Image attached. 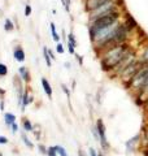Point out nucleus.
I'll use <instances>...</instances> for the list:
<instances>
[{
	"instance_id": "obj_1",
	"label": "nucleus",
	"mask_w": 148,
	"mask_h": 156,
	"mask_svg": "<svg viewBox=\"0 0 148 156\" xmlns=\"http://www.w3.org/2000/svg\"><path fill=\"white\" fill-rule=\"evenodd\" d=\"M129 52H130V48H129V46L126 44V42L122 43V44L115 46L112 48L104 50V54L100 59V64H101L103 70L108 72V70L115 69L116 66L125 59V56Z\"/></svg>"
},
{
	"instance_id": "obj_2",
	"label": "nucleus",
	"mask_w": 148,
	"mask_h": 156,
	"mask_svg": "<svg viewBox=\"0 0 148 156\" xmlns=\"http://www.w3.org/2000/svg\"><path fill=\"white\" fill-rule=\"evenodd\" d=\"M120 16H121L120 11H115V12H112V13L105 14L103 17L90 22V35L95 34L96 31L101 30V29L106 27V26H109V25H112V23L117 22V21H120Z\"/></svg>"
},
{
	"instance_id": "obj_3",
	"label": "nucleus",
	"mask_w": 148,
	"mask_h": 156,
	"mask_svg": "<svg viewBox=\"0 0 148 156\" xmlns=\"http://www.w3.org/2000/svg\"><path fill=\"white\" fill-rule=\"evenodd\" d=\"M115 11H118V4H117V1H116V0L106 1V3L101 4L100 7L95 8L94 11L88 12L90 22H92V21H95V20H98V18L103 17V16H105V14L112 13V12H115Z\"/></svg>"
},
{
	"instance_id": "obj_4",
	"label": "nucleus",
	"mask_w": 148,
	"mask_h": 156,
	"mask_svg": "<svg viewBox=\"0 0 148 156\" xmlns=\"http://www.w3.org/2000/svg\"><path fill=\"white\" fill-rule=\"evenodd\" d=\"M96 131H98V134H99V141H100L103 148L108 150L109 145H108L106 135H105V125H104V122H103V120L101 119H99L98 121H96Z\"/></svg>"
},
{
	"instance_id": "obj_5",
	"label": "nucleus",
	"mask_w": 148,
	"mask_h": 156,
	"mask_svg": "<svg viewBox=\"0 0 148 156\" xmlns=\"http://www.w3.org/2000/svg\"><path fill=\"white\" fill-rule=\"evenodd\" d=\"M106 1H110V0H84V8L87 12H91Z\"/></svg>"
},
{
	"instance_id": "obj_6",
	"label": "nucleus",
	"mask_w": 148,
	"mask_h": 156,
	"mask_svg": "<svg viewBox=\"0 0 148 156\" xmlns=\"http://www.w3.org/2000/svg\"><path fill=\"white\" fill-rule=\"evenodd\" d=\"M13 56L14 59L17 60V61L22 62L23 60H25V51H23L22 48H21L20 46H17L16 48H14V52H13Z\"/></svg>"
},
{
	"instance_id": "obj_7",
	"label": "nucleus",
	"mask_w": 148,
	"mask_h": 156,
	"mask_svg": "<svg viewBox=\"0 0 148 156\" xmlns=\"http://www.w3.org/2000/svg\"><path fill=\"white\" fill-rule=\"evenodd\" d=\"M42 86H43V88H44V92L48 95V98H52V87H51V85H50V82H48L46 78H42Z\"/></svg>"
},
{
	"instance_id": "obj_8",
	"label": "nucleus",
	"mask_w": 148,
	"mask_h": 156,
	"mask_svg": "<svg viewBox=\"0 0 148 156\" xmlns=\"http://www.w3.org/2000/svg\"><path fill=\"white\" fill-rule=\"evenodd\" d=\"M20 77L25 82H29V81H30V73H29L26 66H21L20 68Z\"/></svg>"
},
{
	"instance_id": "obj_9",
	"label": "nucleus",
	"mask_w": 148,
	"mask_h": 156,
	"mask_svg": "<svg viewBox=\"0 0 148 156\" xmlns=\"http://www.w3.org/2000/svg\"><path fill=\"white\" fill-rule=\"evenodd\" d=\"M21 103H22V111H25L26 105L29 104V103H31V98L29 96V92L27 91H25L22 95V99H21Z\"/></svg>"
},
{
	"instance_id": "obj_10",
	"label": "nucleus",
	"mask_w": 148,
	"mask_h": 156,
	"mask_svg": "<svg viewBox=\"0 0 148 156\" xmlns=\"http://www.w3.org/2000/svg\"><path fill=\"white\" fill-rule=\"evenodd\" d=\"M138 139H139V135L134 137V138L130 139V141L126 143V148H127V151H134V145L138 142Z\"/></svg>"
},
{
	"instance_id": "obj_11",
	"label": "nucleus",
	"mask_w": 148,
	"mask_h": 156,
	"mask_svg": "<svg viewBox=\"0 0 148 156\" xmlns=\"http://www.w3.org/2000/svg\"><path fill=\"white\" fill-rule=\"evenodd\" d=\"M43 55H44V60H46V64L48 65V68H51V65H52V59H51V56H50V52H48V50L46 48H43Z\"/></svg>"
},
{
	"instance_id": "obj_12",
	"label": "nucleus",
	"mask_w": 148,
	"mask_h": 156,
	"mask_svg": "<svg viewBox=\"0 0 148 156\" xmlns=\"http://www.w3.org/2000/svg\"><path fill=\"white\" fill-rule=\"evenodd\" d=\"M4 119H5V124L7 125H12L16 122V116L12 113H5V116H4Z\"/></svg>"
},
{
	"instance_id": "obj_13",
	"label": "nucleus",
	"mask_w": 148,
	"mask_h": 156,
	"mask_svg": "<svg viewBox=\"0 0 148 156\" xmlns=\"http://www.w3.org/2000/svg\"><path fill=\"white\" fill-rule=\"evenodd\" d=\"M51 33H52V38H53V40L59 43V40H60V35L57 34V31H56V26H55V23H51Z\"/></svg>"
},
{
	"instance_id": "obj_14",
	"label": "nucleus",
	"mask_w": 148,
	"mask_h": 156,
	"mask_svg": "<svg viewBox=\"0 0 148 156\" xmlns=\"http://www.w3.org/2000/svg\"><path fill=\"white\" fill-rule=\"evenodd\" d=\"M23 129H25L26 131H33L34 126H33V124L30 122V120H27V119L23 120Z\"/></svg>"
},
{
	"instance_id": "obj_15",
	"label": "nucleus",
	"mask_w": 148,
	"mask_h": 156,
	"mask_svg": "<svg viewBox=\"0 0 148 156\" xmlns=\"http://www.w3.org/2000/svg\"><path fill=\"white\" fill-rule=\"evenodd\" d=\"M4 29H5L7 31H12L14 29V25H13V22H12L9 18H7L5 20V26H4Z\"/></svg>"
},
{
	"instance_id": "obj_16",
	"label": "nucleus",
	"mask_w": 148,
	"mask_h": 156,
	"mask_svg": "<svg viewBox=\"0 0 148 156\" xmlns=\"http://www.w3.org/2000/svg\"><path fill=\"white\" fill-rule=\"evenodd\" d=\"M55 148H56V152L59 153L60 156H68V153L64 147H61V146H55Z\"/></svg>"
},
{
	"instance_id": "obj_17",
	"label": "nucleus",
	"mask_w": 148,
	"mask_h": 156,
	"mask_svg": "<svg viewBox=\"0 0 148 156\" xmlns=\"http://www.w3.org/2000/svg\"><path fill=\"white\" fill-rule=\"evenodd\" d=\"M22 141H23V143H25V145L27 146L29 148H34V145L30 142V139L26 137V134H22Z\"/></svg>"
},
{
	"instance_id": "obj_18",
	"label": "nucleus",
	"mask_w": 148,
	"mask_h": 156,
	"mask_svg": "<svg viewBox=\"0 0 148 156\" xmlns=\"http://www.w3.org/2000/svg\"><path fill=\"white\" fill-rule=\"evenodd\" d=\"M7 73H8V68H7V65H4V64H0V77L7 76Z\"/></svg>"
},
{
	"instance_id": "obj_19",
	"label": "nucleus",
	"mask_w": 148,
	"mask_h": 156,
	"mask_svg": "<svg viewBox=\"0 0 148 156\" xmlns=\"http://www.w3.org/2000/svg\"><path fill=\"white\" fill-rule=\"evenodd\" d=\"M68 43H70V44H73L74 47L77 46V40H76V38H74V34H72L70 33L69 35H68Z\"/></svg>"
},
{
	"instance_id": "obj_20",
	"label": "nucleus",
	"mask_w": 148,
	"mask_h": 156,
	"mask_svg": "<svg viewBox=\"0 0 148 156\" xmlns=\"http://www.w3.org/2000/svg\"><path fill=\"white\" fill-rule=\"evenodd\" d=\"M142 61L144 62V64H148V47L145 48V51L143 52V55H142Z\"/></svg>"
},
{
	"instance_id": "obj_21",
	"label": "nucleus",
	"mask_w": 148,
	"mask_h": 156,
	"mask_svg": "<svg viewBox=\"0 0 148 156\" xmlns=\"http://www.w3.org/2000/svg\"><path fill=\"white\" fill-rule=\"evenodd\" d=\"M47 156H57V152H56V148L55 147H50L47 151Z\"/></svg>"
},
{
	"instance_id": "obj_22",
	"label": "nucleus",
	"mask_w": 148,
	"mask_h": 156,
	"mask_svg": "<svg viewBox=\"0 0 148 156\" xmlns=\"http://www.w3.org/2000/svg\"><path fill=\"white\" fill-rule=\"evenodd\" d=\"M31 12H33V9H31V5H29V4H27V5L25 7V16H26V17H29V16H30Z\"/></svg>"
},
{
	"instance_id": "obj_23",
	"label": "nucleus",
	"mask_w": 148,
	"mask_h": 156,
	"mask_svg": "<svg viewBox=\"0 0 148 156\" xmlns=\"http://www.w3.org/2000/svg\"><path fill=\"white\" fill-rule=\"evenodd\" d=\"M56 51L59 52L60 55H61V54H64V52H65V50H64V47H62V44H60V43H57V46H56Z\"/></svg>"
},
{
	"instance_id": "obj_24",
	"label": "nucleus",
	"mask_w": 148,
	"mask_h": 156,
	"mask_svg": "<svg viewBox=\"0 0 148 156\" xmlns=\"http://www.w3.org/2000/svg\"><path fill=\"white\" fill-rule=\"evenodd\" d=\"M38 148L40 150V153H47V151H48L43 145H39V146H38Z\"/></svg>"
},
{
	"instance_id": "obj_25",
	"label": "nucleus",
	"mask_w": 148,
	"mask_h": 156,
	"mask_svg": "<svg viewBox=\"0 0 148 156\" xmlns=\"http://www.w3.org/2000/svg\"><path fill=\"white\" fill-rule=\"evenodd\" d=\"M8 143V138L5 137H0V145H7Z\"/></svg>"
},
{
	"instance_id": "obj_26",
	"label": "nucleus",
	"mask_w": 148,
	"mask_h": 156,
	"mask_svg": "<svg viewBox=\"0 0 148 156\" xmlns=\"http://www.w3.org/2000/svg\"><path fill=\"white\" fill-rule=\"evenodd\" d=\"M17 130H18V125L14 122V124H12V133H16Z\"/></svg>"
},
{
	"instance_id": "obj_27",
	"label": "nucleus",
	"mask_w": 148,
	"mask_h": 156,
	"mask_svg": "<svg viewBox=\"0 0 148 156\" xmlns=\"http://www.w3.org/2000/svg\"><path fill=\"white\" fill-rule=\"evenodd\" d=\"M62 90H64V92L68 95V98H70V91L68 90V87H66V86H65V85H62Z\"/></svg>"
},
{
	"instance_id": "obj_28",
	"label": "nucleus",
	"mask_w": 148,
	"mask_h": 156,
	"mask_svg": "<svg viewBox=\"0 0 148 156\" xmlns=\"http://www.w3.org/2000/svg\"><path fill=\"white\" fill-rule=\"evenodd\" d=\"M76 57H77V60H78V62L82 65V64H83V59H82V56H79V55H76Z\"/></svg>"
},
{
	"instance_id": "obj_29",
	"label": "nucleus",
	"mask_w": 148,
	"mask_h": 156,
	"mask_svg": "<svg viewBox=\"0 0 148 156\" xmlns=\"http://www.w3.org/2000/svg\"><path fill=\"white\" fill-rule=\"evenodd\" d=\"M90 156H98V155H96V152H95V150H94V148H90Z\"/></svg>"
},
{
	"instance_id": "obj_30",
	"label": "nucleus",
	"mask_w": 148,
	"mask_h": 156,
	"mask_svg": "<svg viewBox=\"0 0 148 156\" xmlns=\"http://www.w3.org/2000/svg\"><path fill=\"white\" fill-rule=\"evenodd\" d=\"M78 156H84V153H83V151H82V150L78 151Z\"/></svg>"
},
{
	"instance_id": "obj_31",
	"label": "nucleus",
	"mask_w": 148,
	"mask_h": 156,
	"mask_svg": "<svg viewBox=\"0 0 148 156\" xmlns=\"http://www.w3.org/2000/svg\"><path fill=\"white\" fill-rule=\"evenodd\" d=\"M98 156H104V155H103V153H101V152H99V153H98Z\"/></svg>"
},
{
	"instance_id": "obj_32",
	"label": "nucleus",
	"mask_w": 148,
	"mask_h": 156,
	"mask_svg": "<svg viewBox=\"0 0 148 156\" xmlns=\"http://www.w3.org/2000/svg\"><path fill=\"white\" fill-rule=\"evenodd\" d=\"M61 1H64V0H61Z\"/></svg>"
}]
</instances>
